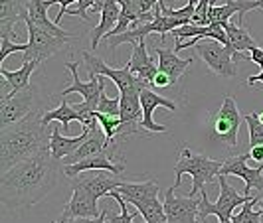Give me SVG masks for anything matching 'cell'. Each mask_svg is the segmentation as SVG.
<instances>
[{
  "label": "cell",
  "mask_w": 263,
  "mask_h": 223,
  "mask_svg": "<svg viewBox=\"0 0 263 223\" xmlns=\"http://www.w3.org/2000/svg\"><path fill=\"white\" fill-rule=\"evenodd\" d=\"M62 162L48 150L12 166L0 176V201L8 210H26L50 196L58 186Z\"/></svg>",
  "instance_id": "obj_1"
},
{
  "label": "cell",
  "mask_w": 263,
  "mask_h": 223,
  "mask_svg": "<svg viewBox=\"0 0 263 223\" xmlns=\"http://www.w3.org/2000/svg\"><path fill=\"white\" fill-rule=\"evenodd\" d=\"M42 117L44 111L36 109L24 120L8 129H0V174L50 148L52 132L48 134Z\"/></svg>",
  "instance_id": "obj_2"
},
{
  "label": "cell",
  "mask_w": 263,
  "mask_h": 223,
  "mask_svg": "<svg viewBox=\"0 0 263 223\" xmlns=\"http://www.w3.org/2000/svg\"><path fill=\"white\" fill-rule=\"evenodd\" d=\"M222 160H214L210 156H204V154H196L192 152L190 148H180V154H178V162L174 166V174H176V180H174V188L178 190L180 182H182V176L188 174L192 178V188H190V197H194L198 192L204 190L206 184H212L214 180H218L220 170H222Z\"/></svg>",
  "instance_id": "obj_3"
},
{
  "label": "cell",
  "mask_w": 263,
  "mask_h": 223,
  "mask_svg": "<svg viewBox=\"0 0 263 223\" xmlns=\"http://www.w3.org/2000/svg\"><path fill=\"white\" fill-rule=\"evenodd\" d=\"M218 184H220V196H218V199H216L214 204L208 199L206 190L200 192V194H202V197H200V221L202 223L208 219V215H216L220 221L232 219L236 208H241L243 204H248L251 199L259 197V196L239 194L236 188L226 180V176H218Z\"/></svg>",
  "instance_id": "obj_4"
},
{
  "label": "cell",
  "mask_w": 263,
  "mask_h": 223,
  "mask_svg": "<svg viewBox=\"0 0 263 223\" xmlns=\"http://www.w3.org/2000/svg\"><path fill=\"white\" fill-rule=\"evenodd\" d=\"M83 66L87 69V73H95V75H103V77L111 79L119 89V93H141L145 87H148V83L137 77L127 66L121 67V69H113V67L107 66L101 57H97L89 52H83Z\"/></svg>",
  "instance_id": "obj_5"
},
{
  "label": "cell",
  "mask_w": 263,
  "mask_h": 223,
  "mask_svg": "<svg viewBox=\"0 0 263 223\" xmlns=\"http://www.w3.org/2000/svg\"><path fill=\"white\" fill-rule=\"evenodd\" d=\"M198 55L204 59V64L210 67L216 75L224 79H232L237 75V53L234 48H228L216 39H200L196 46Z\"/></svg>",
  "instance_id": "obj_6"
},
{
  "label": "cell",
  "mask_w": 263,
  "mask_h": 223,
  "mask_svg": "<svg viewBox=\"0 0 263 223\" xmlns=\"http://www.w3.org/2000/svg\"><path fill=\"white\" fill-rule=\"evenodd\" d=\"M239 123H241V115H239V109H237L236 101H234L232 95H226L220 111L212 117L210 138L230 146V148H234L237 145Z\"/></svg>",
  "instance_id": "obj_7"
},
{
  "label": "cell",
  "mask_w": 263,
  "mask_h": 223,
  "mask_svg": "<svg viewBox=\"0 0 263 223\" xmlns=\"http://www.w3.org/2000/svg\"><path fill=\"white\" fill-rule=\"evenodd\" d=\"M38 89L34 85H28L22 91L12 93L10 97L0 101V129H8L16 123L24 120L38 109Z\"/></svg>",
  "instance_id": "obj_8"
},
{
  "label": "cell",
  "mask_w": 263,
  "mask_h": 223,
  "mask_svg": "<svg viewBox=\"0 0 263 223\" xmlns=\"http://www.w3.org/2000/svg\"><path fill=\"white\" fill-rule=\"evenodd\" d=\"M24 24L28 28V46H30L28 52H24V59H38L40 64H42L48 57H52L53 53H58L60 50L67 48L69 38L53 36L48 30L38 26L36 22H32L30 18L24 20Z\"/></svg>",
  "instance_id": "obj_9"
},
{
  "label": "cell",
  "mask_w": 263,
  "mask_h": 223,
  "mask_svg": "<svg viewBox=\"0 0 263 223\" xmlns=\"http://www.w3.org/2000/svg\"><path fill=\"white\" fill-rule=\"evenodd\" d=\"M250 152L239 154V156H230L224 160L220 176H236L246 182V190L243 194L248 196H259L263 192V162H259L257 168H250L248 160H250Z\"/></svg>",
  "instance_id": "obj_10"
},
{
  "label": "cell",
  "mask_w": 263,
  "mask_h": 223,
  "mask_svg": "<svg viewBox=\"0 0 263 223\" xmlns=\"http://www.w3.org/2000/svg\"><path fill=\"white\" fill-rule=\"evenodd\" d=\"M174 186L166 190L164 196V211L166 223H202L200 221V199L196 197H182L174 194Z\"/></svg>",
  "instance_id": "obj_11"
},
{
  "label": "cell",
  "mask_w": 263,
  "mask_h": 223,
  "mask_svg": "<svg viewBox=\"0 0 263 223\" xmlns=\"http://www.w3.org/2000/svg\"><path fill=\"white\" fill-rule=\"evenodd\" d=\"M66 67L71 71V85L60 93L62 99H66L67 95H71V93H79V95L83 97V101L89 103V105L97 111L99 99H101V93L105 91V77H103V75L89 73V81H79V75H78L79 64L78 62H67Z\"/></svg>",
  "instance_id": "obj_12"
},
{
  "label": "cell",
  "mask_w": 263,
  "mask_h": 223,
  "mask_svg": "<svg viewBox=\"0 0 263 223\" xmlns=\"http://www.w3.org/2000/svg\"><path fill=\"white\" fill-rule=\"evenodd\" d=\"M101 211L97 206V197L93 196L89 188L79 182L78 178H71V199L67 201L64 215L69 219H81V217H97Z\"/></svg>",
  "instance_id": "obj_13"
},
{
  "label": "cell",
  "mask_w": 263,
  "mask_h": 223,
  "mask_svg": "<svg viewBox=\"0 0 263 223\" xmlns=\"http://www.w3.org/2000/svg\"><path fill=\"white\" fill-rule=\"evenodd\" d=\"M91 170H107L121 176L123 170H125V162L121 158H113V154H109L107 150H103L99 154L83 158V160H79L76 164L64 166V174H66L69 180L79 176V174H83V172H91Z\"/></svg>",
  "instance_id": "obj_14"
},
{
  "label": "cell",
  "mask_w": 263,
  "mask_h": 223,
  "mask_svg": "<svg viewBox=\"0 0 263 223\" xmlns=\"http://www.w3.org/2000/svg\"><path fill=\"white\" fill-rule=\"evenodd\" d=\"M141 105H143V118H141V125H143L145 131L153 132V134L168 131L166 125H158V123H155L153 115H155V111L160 109V107L166 109V111H176V103H174V101L166 99V97H162V95H157L153 89L145 87V89L141 91Z\"/></svg>",
  "instance_id": "obj_15"
},
{
  "label": "cell",
  "mask_w": 263,
  "mask_h": 223,
  "mask_svg": "<svg viewBox=\"0 0 263 223\" xmlns=\"http://www.w3.org/2000/svg\"><path fill=\"white\" fill-rule=\"evenodd\" d=\"M76 178L85 188H89L93 192V196L97 197V199L103 196H109V192L117 190L119 186L123 184V180H121L119 174H113V172H107V170L83 172V174H79Z\"/></svg>",
  "instance_id": "obj_16"
},
{
  "label": "cell",
  "mask_w": 263,
  "mask_h": 223,
  "mask_svg": "<svg viewBox=\"0 0 263 223\" xmlns=\"http://www.w3.org/2000/svg\"><path fill=\"white\" fill-rule=\"evenodd\" d=\"M127 67H129L139 79L146 81L148 85H151V81L155 79V75L158 73V66L155 64V59L148 55V52H146L145 39H139L137 44H133V53H131V59H129Z\"/></svg>",
  "instance_id": "obj_17"
},
{
  "label": "cell",
  "mask_w": 263,
  "mask_h": 223,
  "mask_svg": "<svg viewBox=\"0 0 263 223\" xmlns=\"http://www.w3.org/2000/svg\"><path fill=\"white\" fill-rule=\"evenodd\" d=\"M28 18V0H0V36L10 38L12 28Z\"/></svg>",
  "instance_id": "obj_18"
},
{
  "label": "cell",
  "mask_w": 263,
  "mask_h": 223,
  "mask_svg": "<svg viewBox=\"0 0 263 223\" xmlns=\"http://www.w3.org/2000/svg\"><path fill=\"white\" fill-rule=\"evenodd\" d=\"M87 136H89V129H83L81 134H78V136H64L60 132V127H53L52 138H50V152L55 160L62 162L71 152H76L79 146L87 140Z\"/></svg>",
  "instance_id": "obj_19"
},
{
  "label": "cell",
  "mask_w": 263,
  "mask_h": 223,
  "mask_svg": "<svg viewBox=\"0 0 263 223\" xmlns=\"http://www.w3.org/2000/svg\"><path fill=\"white\" fill-rule=\"evenodd\" d=\"M109 146H111V143L107 140L105 132L101 131V127H99V129H95V131H89L87 140L79 146L76 152H71L69 156L64 158V160H62V166L76 164V162L83 160V158L93 156V154H99V152H103V150H109Z\"/></svg>",
  "instance_id": "obj_20"
},
{
  "label": "cell",
  "mask_w": 263,
  "mask_h": 223,
  "mask_svg": "<svg viewBox=\"0 0 263 223\" xmlns=\"http://www.w3.org/2000/svg\"><path fill=\"white\" fill-rule=\"evenodd\" d=\"M155 53H157V59H158V64H157L158 69L164 71V73H168L172 79V83H176L178 79L182 77V73H184L186 69L194 64L192 57L180 59L174 50H166L164 44H160L158 48H155Z\"/></svg>",
  "instance_id": "obj_21"
},
{
  "label": "cell",
  "mask_w": 263,
  "mask_h": 223,
  "mask_svg": "<svg viewBox=\"0 0 263 223\" xmlns=\"http://www.w3.org/2000/svg\"><path fill=\"white\" fill-rule=\"evenodd\" d=\"M117 192L129 204H133L137 208L139 204H143L146 199L158 197V184L155 180H146V182H123L117 188Z\"/></svg>",
  "instance_id": "obj_22"
},
{
  "label": "cell",
  "mask_w": 263,
  "mask_h": 223,
  "mask_svg": "<svg viewBox=\"0 0 263 223\" xmlns=\"http://www.w3.org/2000/svg\"><path fill=\"white\" fill-rule=\"evenodd\" d=\"M101 20L99 24L93 28V34H91V48L95 50L99 46V42L105 38L107 34H111V30L117 26L119 22V16H121V2L119 0H109L103 8V12L99 14Z\"/></svg>",
  "instance_id": "obj_23"
},
{
  "label": "cell",
  "mask_w": 263,
  "mask_h": 223,
  "mask_svg": "<svg viewBox=\"0 0 263 223\" xmlns=\"http://www.w3.org/2000/svg\"><path fill=\"white\" fill-rule=\"evenodd\" d=\"M28 18L32 22H36L38 26H42L44 30H48L53 36H60V38H73V32H67L62 30L55 22H52L48 18V4L46 0H28Z\"/></svg>",
  "instance_id": "obj_24"
},
{
  "label": "cell",
  "mask_w": 263,
  "mask_h": 223,
  "mask_svg": "<svg viewBox=\"0 0 263 223\" xmlns=\"http://www.w3.org/2000/svg\"><path fill=\"white\" fill-rule=\"evenodd\" d=\"M40 66H42V64H40L38 59H24V62H22V67L16 69V71H8L6 67H0V75L10 83L12 93H16V91L26 89L28 85H30L32 73H34L36 67H40ZM12 93H10V95H12Z\"/></svg>",
  "instance_id": "obj_25"
},
{
  "label": "cell",
  "mask_w": 263,
  "mask_h": 223,
  "mask_svg": "<svg viewBox=\"0 0 263 223\" xmlns=\"http://www.w3.org/2000/svg\"><path fill=\"white\" fill-rule=\"evenodd\" d=\"M226 34H228V39H230V46L234 48V52H251L253 48H257V42L251 36L250 32L241 24H236V22H226Z\"/></svg>",
  "instance_id": "obj_26"
},
{
  "label": "cell",
  "mask_w": 263,
  "mask_h": 223,
  "mask_svg": "<svg viewBox=\"0 0 263 223\" xmlns=\"http://www.w3.org/2000/svg\"><path fill=\"white\" fill-rule=\"evenodd\" d=\"M53 120H58L64 129H69V125L73 123V120H79V115L78 111L73 109V105H69L66 99H62V103L55 107V109H50V111H46L44 113V117H42V123L48 127L50 123Z\"/></svg>",
  "instance_id": "obj_27"
},
{
  "label": "cell",
  "mask_w": 263,
  "mask_h": 223,
  "mask_svg": "<svg viewBox=\"0 0 263 223\" xmlns=\"http://www.w3.org/2000/svg\"><path fill=\"white\" fill-rule=\"evenodd\" d=\"M137 211L145 217L146 223H166V211H164V204L158 201V197L146 199L143 204L137 206Z\"/></svg>",
  "instance_id": "obj_28"
},
{
  "label": "cell",
  "mask_w": 263,
  "mask_h": 223,
  "mask_svg": "<svg viewBox=\"0 0 263 223\" xmlns=\"http://www.w3.org/2000/svg\"><path fill=\"white\" fill-rule=\"evenodd\" d=\"M261 197H255V199H251L248 204H243L241 206V210L234 213V217H232V223H261L263 221V213L261 211H255L253 210V204H257Z\"/></svg>",
  "instance_id": "obj_29"
},
{
  "label": "cell",
  "mask_w": 263,
  "mask_h": 223,
  "mask_svg": "<svg viewBox=\"0 0 263 223\" xmlns=\"http://www.w3.org/2000/svg\"><path fill=\"white\" fill-rule=\"evenodd\" d=\"M97 115V120H99V127H101V131L105 132L107 140L113 145L115 143V138H117V131L119 127H121V117H113V115H105V113H95Z\"/></svg>",
  "instance_id": "obj_30"
},
{
  "label": "cell",
  "mask_w": 263,
  "mask_h": 223,
  "mask_svg": "<svg viewBox=\"0 0 263 223\" xmlns=\"http://www.w3.org/2000/svg\"><path fill=\"white\" fill-rule=\"evenodd\" d=\"M109 197H113L115 201L119 204V208H121V213H111L109 211V215H107V221L109 223H135L133 221V213H129V210H127V199L119 194L117 190H113V192H109ZM146 223V221H143Z\"/></svg>",
  "instance_id": "obj_31"
},
{
  "label": "cell",
  "mask_w": 263,
  "mask_h": 223,
  "mask_svg": "<svg viewBox=\"0 0 263 223\" xmlns=\"http://www.w3.org/2000/svg\"><path fill=\"white\" fill-rule=\"evenodd\" d=\"M243 118H246L248 132H250V148L251 146L263 145V123L259 120V115L257 113H250Z\"/></svg>",
  "instance_id": "obj_32"
},
{
  "label": "cell",
  "mask_w": 263,
  "mask_h": 223,
  "mask_svg": "<svg viewBox=\"0 0 263 223\" xmlns=\"http://www.w3.org/2000/svg\"><path fill=\"white\" fill-rule=\"evenodd\" d=\"M97 111L99 113H105V115L119 117L121 115V99L119 97H109L103 91L101 93V99H99V105H97Z\"/></svg>",
  "instance_id": "obj_33"
},
{
  "label": "cell",
  "mask_w": 263,
  "mask_h": 223,
  "mask_svg": "<svg viewBox=\"0 0 263 223\" xmlns=\"http://www.w3.org/2000/svg\"><path fill=\"white\" fill-rule=\"evenodd\" d=\"M28 44H14L10 42V38H2V44H0V64L6 62V57L10 53H24L28 52Z\"/></svg>",
  "instance_id": "obj_34"
},
{
  "label": "cell",
  "mask_w": 263,
  "mask_h": 223,
  "mask_svg": "<svg viewBox=\"0 0 263 223\" xmlns=\"http://www.w3.org/2000/svg\"><path fill=\"white\" fill-rule=\"evenodd\" d=\"M212 0H198L196 12L192 16V24L198 26H208V10H210Z\"/></svg>",
  "instance_id": "obj_35"
},
{
  "label": "cell",
  "mask_w": 263,
  "mask_h": 223,
  "mask_svg": "<svg viewBox=\"0 0 263 223\" xmlns=\"http://www.w3.org/2000/svg\"><path fill=\"white\" fill-rule=\"evenodd\" d=\"M95 0H78V8H67L66 16H79L83 18L85 22H89V16H87V8H91Z\"/></svg>",
  "instance_id": "obj_36"
},
{
  "label": "cell",
  "mask_w": 263,
  "mask_h": 223,
  "mask_svg": "<svg viewBox=\"0 0 263 223\" xmlns=\"http://www.w3.org/2000/svg\"><path fill=\"white\" fill-rule=\"evenodd\" d=\"M172 85V79L168 73H164V71H160L158 69V73L155 75V79L151 81V87H157V89H166V87H171Z\"/></svg>",
  "instance_id": "obj_37"
},
{
  "label": "cell",
  "mask_w": 263,
  "mask_h": 223,
  "mask_svg": "<svg viewBox=\"0 0 263 223\" xmlns=\"http://www.w3.org/2000/svg\"><path fill=\"white\" fill-rule=\"evenodd\" d=\"M73 2H78V0H46V4H48V8H50L52 4H62V10H60V14H58V16H55V20H53L55 24H60V22H62V18L66 16L67 8H69V6L73 4Z\"/></svg>",
  "instance_id": "obj_38"
},
{
  "label": "cell",
  "mask_w": 263,
  "mask_h": 223,
  "mask_svg": "<svg viewBox=\"0 0 263 223\" xmlns=\"http://www.w3.org/2000/svg\"><path fill=\"white\" fill-rule=\"evenodd\" d=\"M109 210H101L97 217H81V219H71V223H109L107 221Z\"/></svg>",
  "instance_id": "obj_39"
},
{
  "label": "cell",
  "mask_w": 263,
  "mask_h": 223,
  "mask_svg": "<svg viewBox=\"0 0 263 223\" xmlns=\"http://www.w3.org/2000/svg\"><path fill=\"white\" fill-rule=\"evenodd\" d=\"M250 59L255 64V66H259V67H263V48H253L250 52Z\"/></svg>",
  "instance_id": "obj_40"
},
{
  "label": "cell",
  "mask_w": 263,
  "mask_h": 223,
  "mask_svg": "<svg viewBox=\"0 0 263 223\" xmlns=\"http://www.w3.org/2000/svg\"><path fill=\"white\" fill-rule=\"evenodd\" d=\"M250 156L253 158V160H257V162H263V145L251 146V148H250Z\"/></svg>",
  "instance_id": "obj_41"
},
{
  "label": "cell",
  "mask_w": 263,
  "mask_h": 223,
  "mask_svg": "<svg viewBox=\"0 0 263 223\" xmlns=\"http://www.w3.org/2000/svg\"><path fill=\"white\" fill-rule=\"evenodd\" d=\"M255 83H263V67H261V71H259L257 75H250V77H248V85H251V87H253Z\"/></svg>",
  "instance_id": "obj_42"
},
{
  "label": "cell",
  "mask_w": 263,
  "mask_h": 223,
  "mask_svg": "<svg viewBox=\"0 0 263 223\" xmlns=\"http://www.w3.org/2000/svg\"><path fill=\"white\" fill-rule=\"evenodd\" d=\"M53 223H71V219H69L67 215H64V213H62V215H60V217H58Z\"/></svg>",
  "instance_id": "obj_43"
},
{
  "label": "cell",
  "mask_w": 263,
  "mask_h": 223,
  "mask_svg": "<svg viewBox=\"0 0 263 223\" xmlns=\"http://www.w3.org/2000/svg\"><path fill=\"white\" fill-rule=\"evenodd\" d=\"M257 206H259V210H257V211H261V213H263V199H259V201H257Z\"/></svg>",
  "instance_id": "obj_44"
},
{
  "label": "cell",
  "mask_w": 263,
  "mask_h": 223,
  "mask_svg": "<svg viewBox=\"0 0 263 223\" xmlns=\"http://www.w3.org/2000/svg\"><path fill=\"white\" fill-rule=\"evenodd\" d=\"M257 115H259V120L263 123V111H261V113H257Z\"/></svg>",
  "instance_id": "obj_45"
},
{
  "label": "cell",
  "mask_w": 263,
  "mask_h": 223,
  "mask_svg": "<svg viewBox=\"0 0 263 223\" xmlns=\"http://www.w3.org/2000/svg\"><path fill=\"white\" fill-rule=\"evenodd\" d=\"M204 223H208V221H204ZM220 223H232V219H226V221H220Z\"/></svg>",
  "instance_id": "obj_46"
},
{
  "label": "cell",
  "mask_w": 263,
  "mask_h": 223,
  "mask_svg": "<svg viewBox=\"0 0 263 223\" xmlns=\"http://www.w3.org/2000/svg\"><path fill=\"white\" fill-rule=\"evenodd\" d=\"M261 4H263V0H261Z\"/></svg>",
  "instance_id": "obj_47"
}]
</instances>
